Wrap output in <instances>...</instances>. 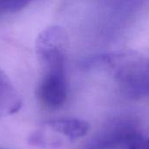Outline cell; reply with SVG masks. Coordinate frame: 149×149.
Instances as JSON below:
<instances>
[{
    "mask_svg": "<svg viewBox=\"0 0 149 149\" xmlns=\"http://www.w3.org/2000/svg\"><path fill=\"white\" fill-rule=\"evenodd\" d=\"M21 99L6 74L0 69V118L11 115L21 108Z\"/></svg>",
    "mask_w": 149,
    "mask_h": 149,
    "instance_id": "cell-3",
    "label": "cell"
},
{
    "mask_svg": "<svg viewBox=\"0 0 149 149\" xmlns=\"http://www.w3.org/2000/svg\"><path fill=\"white\" fill-rule=\"evenodd\" d=\"M140 136L138 125L134 120L116 119L93 136L82 149H127Z\"/></svg>",
    "mask_w": 149,
    "mask_h": 149,
    "instance_id": "cell-2",
    "label": "cell"
},
{
    "mask_svg": "<svg viewBox=\"0 0 149 149\" xmlns=\"http://www.w3.org/2000/svg\"><path fill=\"white\" fill-rule=\"evenodd\" d=\"M37 56L43 68L38 98L49 109L60 108L65 103L68 94L66 50L62 47H48L38 52Z\"/></svg>",
    "mask_w": 149,
    "mask_h": 149,
    "instance_id": "cell-1",
    "label": "cell"
},
{
    "mask_svg": "<svg viewBox=\"0 0 149 149\" xmlns=\"http://www.w3.org/2000/svg\"><path fill=\"white\" fill-rule=\"evenodd\" d=\"M32 0H0V14L17 12L27 6Z\"/></svg>",
    "mask_w": 149,
    "mask_h": 149,
    "instance_id": "cell-5",
    "label": "cell"
},
{
    "mask_svg": "<svg viewBox=\"0 0 149 149\" xmlns=\"http://www.w3.org/2000/svg\"><path fill=\"white\" fill-rule=\"evenodd\" d=\"M46 126L52 130L71 140H77L85 136L89 131L86 121L76 118H59L46 122Z\"/></svg>",
    "mask_w": 149,
    "mask_h": 149,
    "instance_id": "cell-4",
    "label": "cell"
}]
</instances>
